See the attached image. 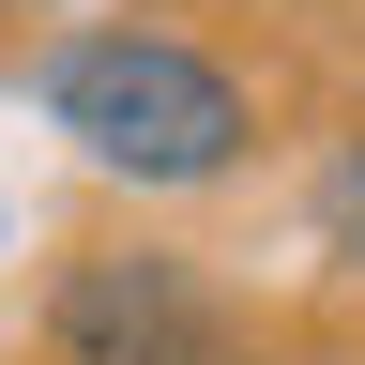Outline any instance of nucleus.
<instances>
[{"instance_id":"3","label":"nucleus","mask_w":365,"mask_h":365,"mask_svg":"<svg viewBox=\"0 0 365 365\" xmlns=\"http://www.w3.org/2000/svg\"><path fill=\"white\" fill-rule=\"evenodd\" d=\"M319 244H335V259H365V137L319 168Z\"/></svg>"},{"instance_id":"2","label":"nucleus","mask_w":365,"mask_h":365,"mask_svg":"<svg viewBox=\"0 0 365 365\" xmlns=\"http://www.w3.org/2000/svg\"><path fill=\"white\" fill-rule=\"evenodd\" d=\"M46 350L61 365H213L228 319L198 289V259H168V244H76L61 289H46Z\"/></svg>"},{"instance_id":"4","label":"nucleus","mask_w":365,"mask_h":365,"mask_svg":"<svg viewBox=\"0 0 365 365\" xmlns=\"http://www.w3.org/2000/svg\"><path fill=\"white\" fill-rule=\"evenodd\" d=\"M213 365H228V350H213Z\"/></svg>"},{"instance_id":"1","label":"nucleus","mask_w":365,"mask_h":365,"mask_svg":"<svg viewBox=\"0 0 365 365\" xmlns=\"http://www.w3.org/2000/svg\"><path fill=\"white\" fill-rule=\"evenodd\" d=\"M46 122L76 137L107 182H228L244 168V76L213 61V46H182V31H137V16H91L46 46Z\"/></svg>"}]
</instances>
